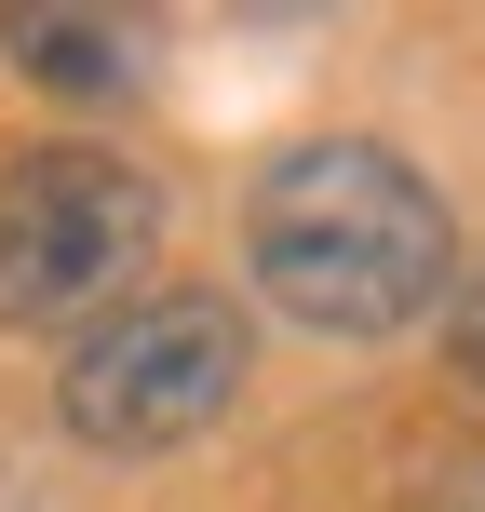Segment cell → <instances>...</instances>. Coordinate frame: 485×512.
<instances>
[{
	"mask_svg": "<svg viewBox=\"0 0 485 512\" xmlns=\"http://www.w3.org/2000/svg\"><path fill=\"white\" fill-rule=\"evenodd\" d=\"M445 351H459V378L485 391V256H472V283L445 297Z\"/></svg>",
	"mask_w": 485,
	"mask_h": 512,
	"instance_id": "5",
	"label": "cell"
},
{
	"mask_svg": "<svg viewBox=\"0 0 485 512\" xmlns=\"http://www.w3.org/2000/svg\"><path fill=\"white\" fill-rule=\"evenodd\" d=\"M243 391V310L230 297H122L95 337L68 351V378H54V405H68V432L95 445V459H162V445L216 432Z\"/></svg>",
	"mask_w": 485,
	"mask_h": 512,
	"instance_id": "3",
	"label": "cell"
},
{
	"mask_svg": "<svg viewBox=\"0 0 485 512\" xmlns=\"http://www.w3.org/2000/svg\"><path fill=\"white\" fill-rule=\"evenodd\" d=\"M243 256L256 297L310 337H405L418 310H445V203L405 149L378 135H310L256 176L243 203Z\"/></svg>",
	"mask_w": 485,
	"mask_h": 512,
	"instance_id": "1",
	"label": "cell"
},
{
	"mask_svg": "<svg viewBox=\"0 0 485 512\" xmlns=\"http://www.w3.org/2000/svg\"><path fill=\"white\" fill-rule=\"evenodd\" d=\"M162 243V203L135 162L108 149H14L0 162V324L41 337V324H108L135 270Z\"/></svg>",
	"mask_w": 485,
	"mask_h": 512,
	"instance_id": "2",
	"label": "cell"
},
{
	"mask_svg": "<svg viewBox=\"0 0 485 512\" xmlns=\"http://www.w3.org/2000/svg\"><path fill=\"white\" fill-rule=\"evenodd\" d=\"M0 54L41 68L54 95H122V68H135V41L95 27V14H0Z\"/></svg>",
	"mask_w": 485,
	"mask_h": 512,
	"instance_id": "4",
	"label": "cell"
}]
</instances>
